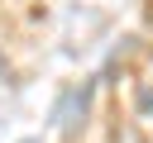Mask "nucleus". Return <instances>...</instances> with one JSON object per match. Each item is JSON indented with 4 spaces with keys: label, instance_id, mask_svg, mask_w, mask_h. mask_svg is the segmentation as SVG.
Returning <instances> with one entry per match:
<instances>
[{
    "label": "nucleus",
    "instance_id": "obj_1",
    "mask_svg": "<svg viewBox=\"0 0 153 143\" xmlns=\"http://www.w3.org/2000/svg\"><path fill=\"white\" fill-rule=\"evenodd\" d=\"M143 105H148V110H153V81H148V86H143Z\"/></svg>",
    "mask_w": 153,
    "mask_h": 143
}]
</instances>
